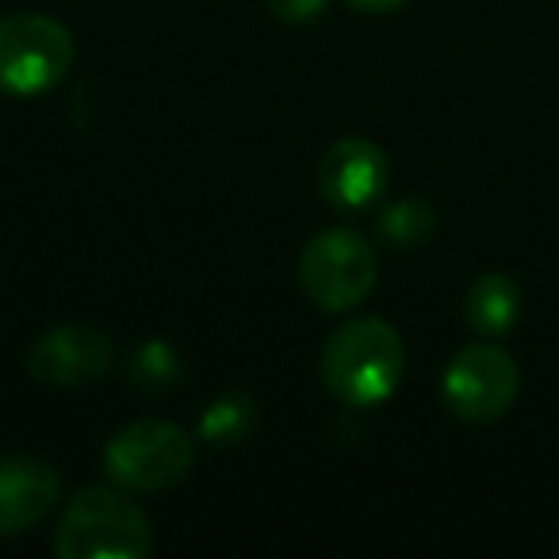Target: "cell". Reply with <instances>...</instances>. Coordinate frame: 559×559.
<instances>
[{"label":"cell","mask_w":559,"mask_h":559,"mask_svg":"<svg viewBox=\"0 0 559 559\" xmlns=\"http://www.w3.org/2000/svg\"><path fill=\"white\" fill-rule=\"evenodd\" d=\"M406 349L395 326L383 319H353L334 330L322 353V380L342 403L380 406L399 391Z\"/></svg>","instance_id":"1"},{"label":"cell","mask_w":559,"mask_h":559,"mask_svg":"<svg viewBox=\"0 0 559 559\" xmlns=\"http://www.w3.org/2000/svg\"><path fill=\"white\" fill-rule=\"evenodd\" d=\"M154 548L150 518L111 487H85L66 502L55 551L62 559H142Z\"/></svg>","instance_id":"2"},{"label":"cell","mask_w":559,"mask_h":559,"mask_svg":"<svg viewBox=\"0 0 559 559\" xmlns=\"http://www.w3.org/2000/svg\"><path fill=\"white\" fill-rule=\"evenodd\" d=\"M376 276H380V261L372 246L365 241V234L349 226H330L314 234L299 257V288L314 307L334 314L365 304L376 288Z\"/></svg>","instance_id":"3"},{"label":"cell","mask_w":559,"mask_h":559,"mask_svg":"<svg viewBox=\"0 0 559 559\" xmlns=\"http://www.w3.org/2000/svg\"><path fill=\"white\" fill-rule=\"evenodd\" d=\"M73 35L43 12H16L0 20V93L39 96L55 88L73 66Z\"/></svg>","instance_id":"4"},{"label":"cell","mask_w":559,"mask_h":559,"mask_svg":"<svg viewBox=\"0 0 559 559\" xmlns=\"http://www.w3.org/2000/svg\"><path fill=\"white\" fill-rule=\"evenodd\" d=\"M195 444L173 421H134L119 429L104 449V472L123 490H165L188 475Z\"/></svg>","instance_id":"5"},{"label":"cell","mask_w":559,"mask_h":559,"mask_svg":"<svg viewBox=\"0 0 559 559\" xmlns=\"http://www.w3.org/2000/svg\"><path fill=\"white\" fill-rule=\"evenodd\" d=\"M521 388L518 365L498 345H467L449 360L441 380V395L456 418L472 426L498 421L513 406Z\"/></svg>","instance_id":"6"},{"label":"cell","mask_w":559,"mask_h":559,"mask_svg":"<svg viewBox=\"0 0 559 559\" xmlns=\"http://www.w3.org/2000/svg\"><path fill=\"white\" fill-rule=\"evenodd\" d=\"M116 360L108 334H100L96 326H58L50 334H43L27 353V372L47 388H85L96 383Z\"/></svg>","instance_id":"7"},{"label":"cell","mask_w":559,"mask_h":559,"mask_svg":"<svg viewBox=\"0 0 559 559\" xmlns=\"http://www.w3.org/2000/svg\"><path fill=\"white\" fill-rule=\"evenodd\" d=\"M391 162L376 142L368 139H342L322 154L319 162V188L330 203L345 211H357L376 203L388 192Z\"/></svg>","instance_id":"8"},{"label":"cell","mask_w":559,"mask_h":559,"mask_svg":"<svg viewBox=\"0 0 559 559\" xmlns=\"http://www.w3.org/2000/svg\"><path fill=\"white\" fill-rule=\"evenodd\" d=\"M62 495V479L47 460L9 456L0 460V536L35 528Z\"/></svg>","instance_id":"9"},{"label":"cell","mask_w":559,"mask_h":559,"mask_svg":"<svg viewBox=\"0 0 559 559\" xmlns=\"http://www.w3.org/2000/svg\"><path fill=\"white\" fill-rule=\"evenodd\" d=\"M464 311H467V326H472L475 334L502 337V334H510L513 322H518V314H521V292L510 276L487 272V276H479L472 284Z\"/></svg>","instance_id":"10"},{"label":"cell","mask_w":559,"mask_h":559,"mask_svg":"<svg viewBox=\"0 0 559 559\" xmlns=\"http://www.w3.org/2000/svg\"><path fill=\"white\" fill-rule=\"evenodd\" d=\"M127 376L142 391H169L185 380V360L169 342H139L127 357Z\"/></svg>","instance_id":"11"},{"label":"cell","mask_w":559,"mask_h":559,"mask_svg":"<svg viewBox=\"0 0 559 559\" xmlns=\"http://www.w3.org/2000/svg\"><path fill=\"white\" fill-rule=\"evenodd\" d=\"M253 426H257V406L246 395H226L203 411L200 437L211 444H238L253 433Z\"/></svg>","instance_id":"12"},{"label":"cell","mask_w":559,"mask_h":559,"mask_svg":"<svg viewBox=\"0 0 559 559\" xmlns=\"http://www.w3.org/2000/svg\"><path fill=\"white\" fill-rule=\"evenodd\" d=\"M433 211L426 207L421 200H399L395 207L383 211L380 218V234L391 241V246H403V249H414L421 241L433 238Z\"/></svg>","instance_id":"13"},{"label":"cell","mask_w":559,"mask_h":559,"mask_svg":"<svg viewBox=\"0 0 559 559\" xmlns=\"http://www.w3.org/2000/svg\"><path fill=\"white\" fill-rule=\"evenodd\" d=\"M326 4L330 0H269L272 16L284 20V24H307V20L322 16Z\"/></svg>","instance_id":"14"},{"label":"cell","mask_w":559,"mask_h":559,"mask_svg":"<svg viewBox=\"0 0 559 559\" xmlns=\"http://www.w3.org/2000/svg\"><path fill=\"white\" fill-rule=\"evenodd\" d=\"M345 4L357 12H395L403 4H411V0H345Z\"/></svg>","instance_id":"15"}]
</instances>
